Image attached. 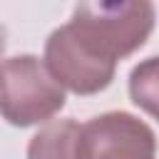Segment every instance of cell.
Listing matches in <instances>:
<instances>
[{"label":"cell","instance_id":"obj_7","mask_svg":"<svg viewBox=\"0 0 159 159\" xmlns=\"http://www.w3.org/2000/svg\"><path fill=\"white\" fill-rule=\"evenodd\" d=\"M5 47H7V35H5V27H0V60H2Z\"/></svg>","mask_w":159,"mask_h":159},{"label":"cell","instance_id":"obj_6","mask_svg":"<svg viewBox=\"0 0 159 159\" xmlns=\"http://www.w3.org/2000/svg\"><path fill=\"white\" fill-rule=\"evenodd\" d=\"M132 102L159 122V55L142 60L129 75Z\"/></svg>","mask_w":159,"mask_h":159},{"label":"cell","instance_id":"obj_2","mask_svg":"<svg viewBox=\"0 0 159 159\" xmlns=\"http://www.w3.org/2000/svg\"><path fill=\"white\" fill-rule=\"evenodd\" d=\"M65 107V89L35 55H17L0 62V114L12 127L52 122Z\"/></svg>","mask_w":159,"mask_h":159},{"label":"cell","instance_id":"obj_3","mask_svg":"<svg viewBox=\"0 0 159 159\" xmlns=\"http://www.w3.org/2000/svg\"><path fill=\"white\" fill-rule=\"evenodd\" d=\"M45 67L62 89L97 94L114 80L117 62L97 55L70 25H62L45 42Z\"/></svg>","mask_w":159,"mask_h":159},{"label":"cell","instance_id":"obj_5","mask_svg":"<svg viewBox=\"0 0 159 159\" xmlns=\"http://www.w3.org/2000/svg\"><path fill=\"white\" fill-rule=\"evenodd\" d=\"M27 159H87L84 124L75 119L47 122L27 144Z\"/></svg>","mask_w":159,"mask_h":159},{"label":"cell","instance_id":"obj_1","mask_svg":"<svg viewBox=\"0 0 159 159\" xmlns=\"http://www.w3.org/2000/svg\"><path fill=\"white\" fill-rule=\"evenodd\" d=\"M154 5L147 0L80 2L67 25L97 55L117 62L147 42L154 30Z\"/></svg>","mask_w":159,"mask_h":159},{"label":"cell","instance_id":"obj_4","mask_svg":"<svg viewBox=\"0 0 159 159\" xmlns=\"http://www.w3.org/2000/svg\"><path fill=\"white\" fill-rule=\"evenodd\" d=\"M87 159H157V137L129 112H107L84 124Z\"/></svg>","mask_w":159,"mask_h":159}]
</instances>
